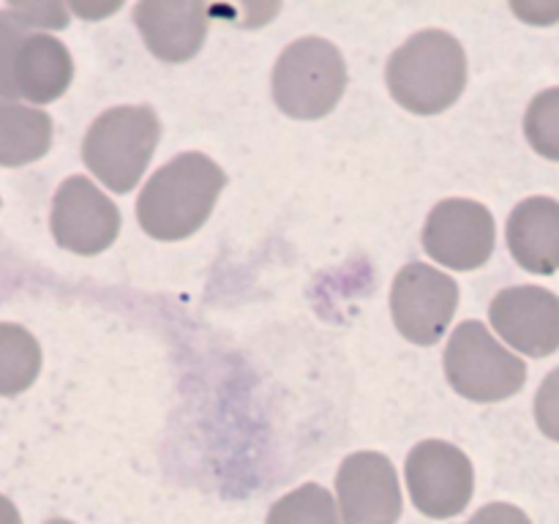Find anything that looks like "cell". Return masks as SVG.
Returning a JSON list of instances; mask_svg holds the SVG:
<instances>
[{"label": "cell", "instance_id": "6da1fadb", "mask_svg": "<svg viewBox=\"0 0 559 524\" xmlns=\"http://www.w3.org/2000/svg\"><path fill=\"white\" fill-rule=\"evenodd\" d=\"M227 175L205 153H180L151 175L136 200V218L156 240H183L211 216Z\"/></svg>", "mask_w": 559, "mask_h": 524}, {"label": "cell", "instance_id": "7a4b0ae2", "mask_svg": "<svg viewBox=\"0 0 559 524\" xmlns=\"http://www.w3.org/2000/svg\"><path fill=\"white\" fill-rule=\"evenodd\" d=\"M388 91L415 115H437L456 104L467 85V55L445 31H420L391 55Z\"/></svg>", "mask_w": 559, "mask_h": 524}, {"label": "cell", "instance_id": "3957f363", "mask_svg": "<svg viewBox=\"0 0 559 524\" xmlns=\"http://www.w3.org/2000/svg\"><path fill=\"white\" fill-rule=\"evenodd\" d=\"M158 136L162 123L151 107H112L98 115L87 129L82 158L107 189L126 194L145 175Z\"/></svg>", "mask_w": 559, "mask_h": 524}, {"label": "cell", "instance_id": "277c9868", "mask_svg": "<svg viewBox=\"0 0 559 524\" xmlns=\"http://www.w3.org/2000/svg\"><path fill=\"white\" fill-rule=\"evenodd\" d=\"M347 66L336 44L320 36H304L289 44L273 69V98L289 118H325L342 102Z\"/></svg>", "mask_w": 559, "mask_h": 524}, {"label": "cell", "instance_id": "5b68a950", "mask_svg": "<svg viewBox=\"0 0 559 524\" xmlns=\"http://www.w3.org/2000/svg\"><path fill=\"white\" fill-rule=\"evenodd\" d=\"M445 374L456 393L489 404L513 396L527 380V366L484 322L464 320L445 347Z\"/></svg>", "mask_w": 559, "mask_h": 524}, {"label": "cell", "instance_id": "8992f818", "mask_svg": "<svg viewBox=\"0 0 559 524\" xmlns=\"http://www.w3.org/2000/svg\"><path fill=\"white\" fill-rule=\"evenodd\" d=\"M459 306V287L448 273L409 262L399 271L391 289L393 322L404 338L431 347L445 336Z\"/></svg>", "mask_w": 559, "mask_h": 524}, {"label": "cell", "instance_id": "52a82bcc", "mask_svg": "<svg viewBox=\"0 0 559 524\" xmlns=\"http://www.w3.org/2000/svg\"><path fill=\"white\" fill-rule=\"evenodd\" d=\"M407 489L415 508L431 519H451L473 500V462L445 440H424L407 456Z\"/></svg>", "mask_w": 559, "mask_h": 524}, {"label": "cell", "instance_id": "ba28073f", "mask_svg": "<svg viewBox=\"0 0 559 524\" xmlns=\"http://www.w3.org/2000/svg\"><path fill=\"white\" fill-rule=\"evenodd\" d=\"M52 235L74 254H102L120 233V211L91 178L74 175L58 186L52 200Z\"/></svg>", "mask_w": 559, "mask_h": 524}, {"label": "cell", "instance_id": "9c48e42d", "mask_svg": "<svg viewBox=\"0 0 559 524\" xmlns=\"http://www.w3.org/2000/svg\"><path fill=\"white\" fill-rule=\"evenodd\" d=\"M495 216L473 200H442L424 227V249L435 262L475 271L495 251Z\"/></svg>", "mask_w": 559, "mask_h": 524}, {"label": "cell", "instance_id": "30bf717a", "mask_svg": "<svg viewBox=\"0 0 559 524\" xmlns=\"http://www.w3.org/2000/svg\"><path fill=\"white\" fill-rule=\"evenodd\" d=\"M336 495L344 524H396L402 516V489L391 458L358 451L336 473Z\"/></svg>", "mask_w": 559, "mask_h": 524}, {"label": "cell", "instance_id": "8fae6325", "mask_svg": "<svg viewBox=\"0 0 559 524\" xmlns=\"http://www.w3.org/2000/svg\"><path fill=\"white\" fill-rule=\"evenodd\" d=\"M495 331L533 358L559 349V295L544 287H508L495 295L489 306Z\"/></svg>", "mask_w": 559, "mask_h": 524}, {"label": "cell", "instance_id": "7c38bea8", "mask_svg": "<svg viewBox=\"0 0 559 524\" xmlns=\"http://www.w3.org/2000/svg\"><path fill=\"white\" fill-rule=\"evenodd\" d=\"M134 22L158 60L183 63L205 44L211 5L200 0H145L134 5Z\"/></svg>", "mask_w": 559, "mask_h": 524}, {"label": "cell", "instance_id": "4fadbf2b", "mask_svg": "<svg viewBox=\"0 0 559 524\" xmlns=\"http://www.w3.org/2000/svg\"><path fill=\"white\" fill-rule=\"evenodd\" d=\"M508 246L519 265L538 276L559 271V202L530 196L508 218Z\"/></svg>", "mask_w": 559, "mask_h": 524}, {"label": "cell", "instance_id": "5bb4252c", "mask_svg": "<svg viewBox=\"0 0 559 524\" xmlns=\"http://www.w3.org/2000/svg\"><path fill=\"white\" fill-rule=\"evenodd\" d=\"M74 76V60L58 38L31 33L22 41L14 63L16 96L31 104H49L66 93Z\"/></svg>", "mask_w": 559, "mask_h": 524}, {"label": "cell", "instance_id": "9a60e30c", "mask_svg": "<svg viewBox=\"0 0 559 524\" xmlns=\"http://www.w3.org/2000/svg\"><path fill=\"white\" fill-rule=\"evenodd\" d=\"M52 145V118L44 109L0 98V167L38 162Z\"/></svg>", "mask_w": 559, "mask_h": 524}, {"label": "cell", "instance_id": "2e32d148", "mask_svg": "<svg viewBox=\"0 0 559 524\" xmlns=\"http://www.w3.org/2000/svg\"><path fill=\"white\" fill-rule=\"evenodd\" d=\"M41 347L36 336L14 322H0V396H16L36 382Z\"/></svg>", "mask_w": 559, "mask_h": 524}, {"label": "cell", "instance_id": "e0dca14e", "mask_svg": "<svg viewBox=\"0 0 559 524\" xmlns=\"http://www.w3.org/2000/svg\"><path fill=\"white\" fill-rule=\"evenodd\" d=\"M265 524H342L331 491L306 484L273 502Z\"/></svg>", "mask_w": 559, "mask_h": 524}, {"label": "cell", "instance_id": "ac0fdd59", "mask_svg": "<svg viewBox=\"0 0 559 524\" xmlns=\"http://www.w3.org/2000/svg\"><path fill=\"white\" fill-rule=\"evenodd\" d=\"M524 131L540 156L559 162V87H549L530 102Z\"/></svg>", "mask_w": 559, "mask_h": 524}, {"label": "cell", "instance_id": "d6986e66", "mask_svg": "<svg viewBox=\"0 0 559 524\" xmlns=\"http://www.w3.org/2000/svg\"><path fill=\"white\" fill-rule=\"evenodd\" d=\"M27 36H31V27L20 20L11 5L0 11V98H9V102L20 98L14 85V63Z\"/></svg>", "mask_w": 559, "mask_h": 524}, {"label": "cell", "instance_id": "ffe728a7", "mask_svg": "<svg viewBox=\"0 0 559 524\" xmlns=\"http://www.w3.org/2000/svg\"><path fill=\"white\" fill-rule=\"evenodd\" d=\"M535 420L540 431L559 442V369L551 371L535 396Z\"/></svg>", "mask_w": 559, "mask_h": 524}, {"label": "cell", "instance_id": "44dd1931", "mask_svg": "<svg viewBox=\"0 0 559 524\" xmlns=\"http://www.w3.org/2000/svg\"><path fill=\"white\" fill-rule=\"evenodd\" d=\"M11 9L20 14L27 27H66L69 25V11L60 3H14Z\"/></svg>", "mask_w": 559, "mask_h": 524}, {"label": "cell", "instance_id": "7402d4cb", "mask_svg": "<svg viewBox=\"0 0 559 524\" xmlns=\"http://www.w3.org/2000/svg\"><path fill=\"white\" fill-rule=\"evenodd\" d=\"M467 524H533L527 513L516 505H508V502H491V505L480 508Z\"/></svg>", "mask_w": 559, "mask_h": 524}, {"label": "cell", "instance_id": "603a6c76", "mask_svg": "<svg viewBox=\"0 0 559 524\" xmlns=\"http://www.w3.org/2000/svg\"><path fill=\"white\" fill-rule=\"evenodd\" d=\"M0 524H22L16 505L3 495H0Z\"/></svg>", "mask_w": 559, "mask_h": 524}, {"label": "cell", "instance_id": "cb8c5ba5", "mask_svg": "<svg viewBox=\"0 0 559 524\" xmlns=\"http://www.w3.org/2000/svg\"><path fill=\"white\" fill-rule=\"evenodd\" d=\"M47 524H71V522H66V519H49Z\"/></svg>", "mask_w": 559, "mask_h": 524}]
</instances>
